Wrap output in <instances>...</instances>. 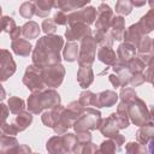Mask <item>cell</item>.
<instances>
[{
  "label": "cell",
  "mask_w": 154,
  "mask_h": 154,
  "mask_svg": "<svg viewBox=\"0 0 154 154\" xmlns=\"http://www.w3.org/2000/svg\"><path fill=\"white\" fill-rule=\"evenodd\" d=\"M94 81V72L90 66H79L77 71V82L83 88L87 89Z\"/></svg>",
  "instance_id": "cell-18"
},
{
  "label": "cell",
  "mask_w": 154,
  "mask_h": 154,
  "mask_svg": "<svg viewBox=\"0 0 154 154\" xmlns=\"http://www.w3.org/2000/svg\"><path fill=\"white\" fill-rule=\"evenodd\" d=\"M0 154H2V152H1V150H0Z\"/></svg>",
  "instance_id": "cell-56"
},
{
  "label": "cell",
  "mask_w": 154,
  "mask_h": 154,
  "mask_svg": "<svg viewBox=\"0 0 154 154\" xmlns=\"http://www.w3.org/2000/svg\"><path fill=\"white\" fill-rule=\"evenodd\" d=\"M23 83L26 85L29 90L34 91H42L46 85L42 79V69L32 65H29L25 70V73L23 76Z\"/></svg>",
  "instance_id": "cell-6"
},
{
  "label": "cell",
  "mask_w": 154,
  "mask_h": 154,
  "mask_svg": "<svg viewBox=\"0 0 154 154\" xmlns=\"http://www.w3.org/2000/svg\"><path fill=\"white\" fill-rule=\"evenodd\" d=\"M135 53H136V48L132 45L124 42V43L119 45V47L117 49V54H116L117 60L123 61V63H128L135 57Z\"/></svg>",
  "instance_id": "cell-21"
},
{
  "label": "cell",
  "mask_w": 154,
  "mask_h": 154,
  "mask_svg": "<svg viewBox=\"0 0 154 154\" xmlns=\"http://www.w3.org/2000/svg\"><path fill=\"white\" fill-rule=\"evenodd\" d=\"M97 150L101 154H116L119 150V148L117 147V144L114 143V141H112L111 138H108V140L103 141L100 144V147L97 148Z\"/></svg>",
  "instance_id": "cell-32"
},
{
  "label": "cell",
  "mask_w": 154,
  "mask_h": 154,
  "mask_svg": "<svg viewBox=\"0 0 154 154\" xmlns=\"http://www.w3.org/2000/svg\"><path fill=\"white\" fill-rule=\"evenodd\" d=\"M146 64L137 57H134L130 61H128V67L130 70L131 73H136V72H142L143 70H146Z\"/></svg>",
  "instance_id": "cell-35"
},
{
  "label": "cell",
  "mask_w": 154,
  "mask_h": 154,
  "mask_svg": "<svg viewBox=\"0 0 154 154\" xmlns=\"http://www.w3.org/2000/svg\"><path fill=\"white\" fill-rule=\"evenodd\" d=\"M46 148L49 154H69L61 136H53L47 141Z\"/></svg>",
  "instance_id": "cell-19"
},
{
  "label": "cell",
  "mask_w": 154,
  "mask_h": 154,
  "mask_svg": "<svg viewBox=\"0 0 154 154\" xmlns=\"http://www.w3.org/2000/svg\"><path fill=\"white\" fill-rule=\"evenodd\" d=\"M89 4V0L87 1H77V0H59V1H54V6L59 8L61 12H70L73 10H79L83 8L84 6H87Z\"/></svg>",
  "instance_id": "cell-17"
},
{
  "label": "cell",
  "mask_w": 154,
  "mask_h": 154,
  "mask_svg": "<svg viewBox=\"0 0 154 154\" xmlns=\"http://www.w3.org/2000/svg\"><path fill=\"white\" fill-rule=\"evenodd\" d=\"M137 25H138V28L141 29V31H142L143 35L149 34V32L153 30V28H154V10L150 8V10L148 11V13L144 14V16L140 19V22L137 23Z\"/></svg>",
  "instance_id": "cell-24"
},
{
  "label": "cell",
  "mask_w": 154,
  "mask_h": 154,
  "mask_svg": "<svg viewBox=\"0 0 154 154\" xmlns=\"http://www.w3.org/2000/svg\"><path fill=\"white\" fill-rule=\"evenodd\" d=\"M77 144H87V143H90L91 142V135L90 132H78L77 136Z\"/></svg>",
  "instance_id": "cell-45"
},
{
  "label": "cell",
  "mask_w": 154,
  "mask_h": 154,
  "mask_svg": "<svg viewBox=\"0 0 154 154\" xmlns=\"http://www.w3.org/2000/svg\"><path fill=\"white\" fill-rule=\"evenodd\" d=\"M95 18H96V8L93 6H88V7H83L71 12L67 16V24L81 23L89 26L90 24L94 23Z\"/></svg>",
  "instance_id": "cell-8"
},
{
  "label": "cell",
  "mask_w": 154,
  "mask_h": 154,
  "mask_svg": "<svg viewBox=\"0 0 154 154\" xmlns=\"http://www.w3.org/2000/svg\"><path fill=\"white\" fill-rule=\"evenodd\" d=\"M108 32L113 40H117V41L123 40V36L125 32V19L120 16H113Z\"/></svg>",
  "instance_id": "cell-15"
},
{
  "label": "cell",
  "mask_w": 154,
  "mask_h": 154,
  "mask_svg": "<svg viewBox=\"0 0 154 154\" xmlns=\"http://www.w3.org/2000/svg\"><path fill=\"white\" fill-rule=\"evenodd\" d=\"M117 100H118V95L116 94V91L105 90V91H101L99 94H94L91 106H95L97 108H100V107H112L113 105H116Z\"/></svg>",
  "instance_id": "cell-12"
},
{
  "label": "cell",
  "mask_w": 154,
  "mask_h": 154,
  "mask_svg": "<svg viewBox=\"0 0 154 154\" xmlns=\"http://www.w3.org/2000/svg\"><path fill=\"white\" fill-rule=\"evenodd\" d=\"M78 51H79V48H78L77 43H75V42H67L66 46H65V48H64L63 57H64V59L66 61H70V63L76 61L78 59Z\"/></svg>",
  "instance_id": "cell-29"
},
{
  "label": "cell",
  "mask_w": 154,
  "mask_h": 154,
  "mask_svg": "<svg viewBox=\"0 0 154 154\" xmlns=\"http://www.w3.org/2000/svg\"><path fill=\"white\" fill-rule=\"evenodd\" d=\"M31 122H32L31 113L30 112H26V111H23V112L18 113L16 116V118L12 122V125L17 130V132H20V131H24L31 124Z\"/></svg>",
  "instance_id": "cell-20"
},
{
  "label": "cell",
  "mask_w": 154,
  "mask_h": 154,
  "mask_svg": "<svg viewBox=\"0 0 154 154\" xmlns=\"http://www.w3.org/2000/svg\"><path fill=\"white\" fill-rule=\"evenodd\" d=\"M17 134H18V132H17V130L13 128L12 124H7V123H5V124L1 126V129H0V135L14 136V135H17Z\"/></svg>",
  "instance_id": "cell-44"
},
{
  "label": "cell",
  "mask_w": 154,
  "mask_h": 154,
  "mask_svg": "<svg viewBox=\"0 0 154 154\" xmlns=\"http://www.w3.org/2000/svg\"><path fill=\"white\" fill-rule=\"evenodd\" d=\"M146 2L144 1H131V5H132V7L134 6H143Z\"/></svg>",
  "instance_id": "cell-51"
},
{
  "label": "cell",
  "mask_w": 154,
  "mask_h": 154,
  "mask_svg": "<svg viewBox=\"0 0 154 154\" xmlns=\"http://www.w3.org/2000/svg\"><path fill=\"white\" fill-rule=\"evenodd\" d=\"M136 51L138 53V57L146 65L152 64V58H153V41L150 37L144 36L140 43L136 46Z\"/></svg>",
  "instance_id": "cell-11"
},
{
  "label": "cell",
  "mask_w": 154,
  "mask_h": 154,
  "mask_svg": "<svg viewBox=\"0 0 154 154\" xmlns=\"http://www.w3.org/2000/svg\"><path fill=\"white\" fill-rule=\"evenodd\" d=\"M144 82H146V81H144V75H143V72H136V73H132V75H131L129 84H131L132 87H138V85L143 84Z\"/></svg>",
  "instance_id": "cell-42"
},
{
  "label": "cell",
  "mask_w": 154,
  "mask_h": 154,
  "mask_svg": "<svg viewBox=\"0 0 154 154\" xmlns=\"http://www.w3.org/2000/svg\"><path fill=\"white\" fill-rule=\"evenodd\" d=\"M64 46V40L59 35H48L41 37L32 52V63L40 69L51 65L60 64V51Z\"/></svg>",
  "instance_id": "cell-1"
},
{
  "label": "cell",
  "mask_w": 154,
  "mask_h": 154,
  "mask_svg": "<svg viewBox=\"0 0 154 154\" xmlns=\"http://www.w3.org/2000/svg\"><path fill=\"white\" fill-rule=\"evenodd\" d=\"M64 76H65V69L61 64L51 65L42 69V79L46 87H52V88L59 87L64 81Z\"/></svg>",
  "instance_id": "cell-7"
},
{
  "label": "cell",
  "mask_w": 154,
  "mask_h": 154,
  "mask_svg": "<svg viewBox=\"0 0 154 154\" xmlns=\"http://www.w3.org/2000/svg\"><path fill=\"white\" fill-rule=\"evenodd\" d=\"M128 105V116L131 122L137 126H143L152 123V111L147 108V105L143 100L136 97Z\"/></svg>",
  "instance_id": "cell-4"
},
{
  "label": "cell",
  "mask_w": 154,
  "mask_h": 154,
  "mask_svg": "<svg viewBox=\"0 0 154 154\" xmlns=\"http://www.w3.org/2000/svg\"><path fill=\"white\" fill-rule=\"evenodd\" d=\"M108 79H109V82L112 83V85H113L114 88L122 87V84H120V81H119V78H118V76H117L116 73H112V75H109V76H108Z\"/></svg>",
  "instance_id": "cell-49"
},
{
  "label": "cell",
  "mask_w": 154,
  "mask_h": 154,
  "mask_svg": "<svg viewBox=\"0 0 154 154\" xmlns=\"http://www.w3.org/2000/svg\"><path fill=\"white\" fill-rule=\"evenodd\" d=\"M32 154H41V153H32Z\"/></svg>",
  "instance_id": "cell-55"
},
{
  "label": "cell",
  "mask_w": 154,
  "mask_h": 154,
  "mask_svg": "<svg viewBox=\"0 0 154 154\" xmlns=\"http://www.w3.org/2000/svg\"><path fill=\"white\" fill-rule=\"evenodd\" d=\"M35 5V14L38 17H47L51 10L54 6V1L52 0H38L34 2Z\"/></svg>",
  "instance_id": "cell-27"
},
{
  "label": "cell",
  "mask_w": 154,
  "mask_h": 154,
  "mask_svg": "<svg viewBox=\"0 0 154 154\" xmlns=\"http://www.w3.org/2000/svg\"><path fill=\"white\" fill-rule=\"evenodd\" d=\"M108 70H109V67H106V69H105V70H103L102 72H100V75H105V73H106V72H107Z\"/></svg>",
  "instance_id": "cell-52"
},
{
  "label": "cell",
  "mask_w": 154,
  "mask_h": 154,
  "mask_svg": "<svg viewBox=\"0 0 154 154\" xmlns=\"http://www.w3.org/2000/svg\"><path fill=\"white\" fill-rule=\"evenodd\" d=\"M97 147L94 143H87V144H77L73 149L72 154H94L96 152Z\"/></svg>",
  "instance_id": "cell-37"
},
{
  "label": "cell",
  "mask_w": 154,
  "mask_h": 154,
  "mask_svg": "<svg viewBox=\"0 0 154 154\" xmlns=\"http://www.w3.org/2000/svg\"><path fill=\"white\" fill-rule=\"evenodd\" d=\"M93 97H94V94L89 90H84L79 95V99H78V102L85 108L87 106H91V102H93Z\"/></svg>",
  "instance_id": "cell-40"
},
{
  "label": "cell",
  "mask_w": 154,
  "mask_h": 154,
  "mask_svg": "<svg viewBox=\"0 0 154 154\" xmlns=\"http://www.w3.org/2000/svg\"><path fill=\"white\" fill-rule=\"evenodd\" d=\"M153 135H154V128H153V123H149L147 125L141 126L137 132H136V138L137 142L146 146L150 140H153Z\"/></svg>",
  "instance_id": "cell-23"
},
{
  "label": "cell",
  "mask_w": 154,
  "mask_h": 154,
  "mask_svg": "<svg viewBox=\"0 0 154 154\" xmlns=\"http://www.w3.org/2000/svg\"><path fill=\"white\" fill-rule=\"evenodd\" d=\"M94 154H101V153H100V152H99V150H97V149H96V152H95V153H94Z\"/></svg>",
  "instance_id": "cell-53"
},
{
  "label": "cell",
  "mask_w": 154,
  "mask_h": 154,
  "mask_svg": "<svg viewBox=\"0 0 154 154\" xmlns=\"http://www.w3.org/2000/svg\"><path fill=\"white\" fill-rule=\"evenodd\" d=\"M101 113L97 109L94 108H84L83 113L77 118V120L73 123L75 131L78 132H90L91 130L99 129V125L101 123Z\"/></svg>",
  "instance_id": "cell-3"
},
{
  "label": "cell",
  "mask_w": 154,
  "mask_h": 154,
  "mask_svg": "<svg viewBox=\"0 0 154 154\" xmlns=\"http://www.w3.org/2000/svg\"><path fill=\"white\" fill-rule=\"evenodd\" d=\"M143 37H144V35L142 34V31H141V29L138 28L137 23L130 25V26L126 29V31L124 32V36H123V38L125 40V42L132 45L135 48H136V46L140 43V41H141Z\"/></svg>",
  "instance_id": "cell-16"
},
{
  "label": "cell",
  "mask_w": 154,
  "mask_h": 154,
  "mask_svg": "<svg viewBox=\"0 0 154 154\" xmlns=\"http://www.w3.org/2000/svg\"><path fill=\"white\" fill-rule=\"evenodd\" d=\"M119 96L122 99V102L129 103V102H131L132 100H135L137 97V94L132 88H123Z\"/></svg>",
  "instance_id": "cell-39"
},
{
  "label": "cell",
  "mask_w": 154,
  "mask_h": 154,
  "mask_svg": "<svg viewBox=\"0 0 154 154\" xmlns=\"http://www.w3.org/2000/svg\"><path fill=\"white\" fill-rule=\"evenodd\" d=\"M60 95L53 89L34 91L28 99V109L32 114H38L43 109H52L60 105Z\"/></svg>",
  "instance_id": "cell-2"
},
{
  "label": "cell",
  "mask_w": 154,
  "mask_h": 154,
  "mask_svg": "<svg viewBox=\"0 0 154 154\" xmlns=\"http://www.w3.org/2000/svg\"><path fill=\"white\" fill-rule=\"evenodd\" d=\"M65 36L69 42L78 41V40H83L84 37L91 36V30L88 25L81 23H73V24H69V28L65 31Z\"/></svg>",
  "instance_id": "cell-10"
},
{
  "label": "cell",
  "mask_w": 154,
  "mask_h": 154,
  "mask_svg": "<svg viewBox=\"0 0 154 154\" xmlns=\"http://www.w3.org/2000/svg\"><path fill=\"white\" fill-rule=\"evenodd\" d=\"M1 31H6L7 34H10V37L12 38V41L19 38V36L22 34V29L19 26H17L13 18L8 17V16L0 17V32Z\"/></svg>",
  "instance_id": "cell-14"
},
{
  "label": "cell",
  "mask_w": 154,
  "mask_h": 154,
  "mask_svg": "<svg viewBox=\"0 0 154 154\" xmlns=\"http://www.w3.org/2000/svg\"><path fill=\"white\" fill-rule=\"evenodd\" d=\"M1 12H2V10H1V6H0V17H1Z\"/></svg>",
  "instance_id": "cell-54"
},
{
  "label": "cell",
  "mask_w": 154,
  "mask_h": 154,
  "mask_svg": "<svg viewBox=\"0 0 154 154\" xmlns=\"http://www.w3.org/2000/svg\"><path fill=\"white\" fill-rule=\"evenodd\" d=\"M52 19L55 23V25H65V24H67V16L61 11H58Z\"/></svg>",
  "instance_id": "cell-43"
},
{
  "label": "cell",
  "mask_w": 154,
  "mask_h": 154,
  "mask_svg": "<svg viewBox=\"0 0 154 154\" xmlns=\"http://www.w3.org/2000/svg\"><path fill=\"white\" fill-rule=\"evenodd\" d=\"M12 55H11V53L7 51V49H0V66L8 59V58H11Z\"/></svg>",
  "instance_id": "cell-48"
},
{
  "label": "cell",
  "mask_w": 154,
  "mask_h": 154,
  "mask_svg": "<svg viewBox=\"0 0 154 154\" xmlns=\"http://www.w3.org/2000/svg\"><path fill=\"white\" fill-rule=\"evenodd\" d=\"M11 48H12V51H13L17 55H20V57H29V54L31 53L32 46L30 45V42H29L28 40L17 38V40L12 41Z\"/></svg>",
  "instance_id": "cell-22"
},
{
  "label": "cell",
  "mask_w": 154,
  "mask_h": 154,
  "mask_svg": "<svg viewBox=\"0 0 154 154\" xmlns=\"http://www.w3.org/2000/svg\"><path fill=\"white\" fill-rule=\"evenodd\" d=\"M14 72H16V63L11 57L0 66V82L7 81Z\"/></svg>",
  "instance_id": "cell-26"
},
{
  "label": "cell",
  "mask_w": 154,
  "mask_h": 154,
  "mask_svg": "<svg viewBox=\"0 0 154 154\" xmlns=\"http://www.w3.org/2000/svg\"><path fill=\"white\" fill-rule=\"evenodd\" d=\"M125 152L128 154H147L146 146L138 142H129L125 146Z\"/></svg>",
  "instance_id": "cell-36"
},
{
  "label": "cell",
  "mask_w": 154,
  "mask_h": 154,
  "mask_svg": "<svg viewBox=\"0 0 154 154\" xmlns=\"http://www.w3.org/2000/svg\"><path fill=\"white\" fill-rule=\"evenodd\" d=\"M19 14L25 19H30L35 14V5L31 1H25L19 7Z\"/></svg>",
  "instance_id": "cell-34"
},
{
  "label": "cell",
  "mask_w": 154,
  "mask_h": 154,
  "mask_svg": "<svg viewBox=\"0 0 154 154\" xmlns=\"http://www.w3.org/2000/svg\"><path fill=\"white\" fill-rule=\"evenodd\" d=\"M42 30H43L46 34H48V35H53V34L55 32V30H57V25H55V23L53 22V19H51V18L45 19V20L42 22Z\"/></svg>",
  "instance_id": "cell-41"
},
{
  "label": "cell",
  "mask_w": 154,
  "mask_h": 154,
  "mask_svg": "<svg viewBox=\"0 0 154 154\" xmlns=\"http://www.w3.org/2000/svg\"><path fill=\"white\" fill-rule=\"evenodd\" d=\"M63 141H64V144L66 147V150L69 154H72L73 149L76 148L77 146V138H76V135L73 134H64L63 136Z\"/></svg>",
  "instance_id": "cell-38"
},
{
  "label": "cell",
  "mask_w": 154,
  "mask_h": 154,
  "mask_svg": "<svg viewBox=\"0 0 154 154\" xmlns=\"http://www.w3.org/2000/svg\"><path fill=\"white\" fill-rule=\"evenodd\" d=\"M14 154H32V153H31V149H30L29 146H26V144H20V146L17 148V150L14 152Z\"/></svg>",
  "instance_id": "cell-47"
},
{
  "label": "cell",
  "mask_w": 154,
  "mask_h": 154,
  "mask_svg": "<svg viewBox=\"0 0 154 154\" xmlns=\"http://www.w3.org/2000/svg\"><path fill=\"white\" fill-rule=\"evenodd\" d=\"M97 14H96V22H95V28L96 31H103V32H108L109 30V25H111V20L113 18V11L112 8L105 4L101 2L96 10Z\"/></svg>",
  "instance_id": "cell-9"
},
{
  "label": "cell",
  "mask_w": 154,
  "mask_h": 154,
  "mask_svg": "<svg viewBox=\"0 0 154 154\" xmlns=\"http://www.w3.org/2000/svg\"><path fill=\"white\" fill-rule=\"evenodd\" d=\"M99 130H100V132L105 136V137H107V138H112L113 136H116V135H118L119 132V125H118V122H117V119H116V113H112L108 118H106V119H102L101 120V123H100V125H99Z\"/></svg>",
  "instance_id": "cell-13"
},
{
  "label": "cell",
  "mask_w": 154,
  "mask_h": 154,
  "mask_svg": "<svg viewBox=\"0 0 154 154\" xmlns=\"http://www.w3.org/2000/svg\"><path fill=\"white\" fill-rule=\"evenodd\" d=\"M7 117H8V107L4 103H0V129L5 124Z\"/></svg>",
  "instance_id": "cell-46"
},
{
  "label": "cell",
  "mask_w": 154,
  "mask_h": 154,
  "mask_svg": "<svg viewBox=\"0 0 154 154\" xmlns=\"http://www.w3.org/2000/svg\"><path fill=\"white\" fill-rule=\"evenodd\" d=\"M96 45L100 47H108L111 48L113 45V38L109 35V32H103V31H95V37H94Z\"/></svg>",
  "instance_id": "cell-31"
},
{
  "label": "cell",
  "mask_w": 154,
  "mask_h": 154,
  "mask_svg": "<svg viewBox=\"0 0 154 154\" xmlns=\"http://www.w3.org/2000/svg\"><path fill=\"white\" fill-rule=\"evenodd\" d=\"M97 59L106 64V65H113L116 61H117V55H116V52L112 49V48H108V47H101L99 51H97Z\"/></svg>",
  "instance_id": "cell-25"
},
{
  "label": "cell",
  "mask_w": 154,
  "mask_h": 154,
  "mask_svg": "<svg viewBox=\"0 0 154 154\" xmlns=\"http://www.w3.org/2000/svg\"><path fill=\"white\" fill-rule=\"evenodd\" d=\"M5 97H6V90H5V89H4V87L0 84V101H1V100H4Z\"/></svg>",
  "instance_id": "cell-50"
},
{
  "label": "cell",
  "mask_w": 154,
  "mask_h": 154,
  "mask_svg": "<svg viewBox=\"0 0 154 154\" xmlns=\"http://www.w3.org/2000/svg\"><path fill=\"white\" fill-rule=\"evenodd\" d=\"M132 11V5L131 1L129 0H119L116 2V12L122 16H128Z\"/></svg>",
  "instance_id": "cell-33"
},
{
  "label": "cell",
  "mask_w": 154,
  "mask_h": 154,
  "mask_svg": "<svg viewBox=\"0 0 154 154\" xmlns=\"http://www.w3.org/2000/svg\"><path fill=\"white\" fill-rule=\"evenodd\" d=\"M22 35L25 37V38H37L38 37V34H40V26L37 23L32 22V20H29L26 22L22 28Z\"/></svg>",
  "instance_id": "cell-28"
},
{
  "label": "cell",
  "mask_w": 154,
  "mask_h": 154,
  "mask_svg": "<svg viewBox=\"0 0 154 154\" xmlns=\"http://www.w3.org/2000/svg\"><path fill=\"white\" fill-rule=\"evenodd\" d=\"M78 65L79 66H91L95 60L96 42L91 36L81 40V46L78 47Z\"/></svg>",
  "instance_id": "cell-5"
},
{
  "label": "cell",
  "mask_w": 154,
  "mask_h": 154,
  "mask_svg": "<svg viewBox=\"0 0 154 154\" xmlns=\"http://www.w3.org/2000/svg\"><path fill=\"white\" fill-rule=\"evenodd\" d=\"M7 107L10 109V112L12 114H18L20 112L24 111L25 108V103H24V100L18 97V96H11L8 99V102H7Z\"/></svg>",
  "instance_id": "cell-30"
}]
</instances>
